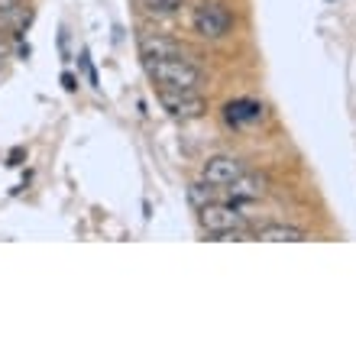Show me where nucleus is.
I'll list each match as a JSON object with an SVG mask.
<instances>
[{
    "mask_svg": "<svg viewBox=\"0 0 356 356\" xmlns=\"http://www.w3.org/2000/svg\"><path fill=\"white\" fill-rule=\"evenodd\" d=\"M143 68H146V75L159 88H201L204 85V72L188 56L143 58Z\"/></svg>",
    "mask_w": 356,
    "mask_h": 356,
    "instance_id": "1",
    "label": "nucleus"
},
{
    "mask_svg": "<svg viewBox=\"0 0 356 356\" xmlns=\"http://www.w3.org/2000/svg\"><path fill=\"white\" fill-rule=\"evenodd\" d=\"M191 29H195L201 39H227L234 33V13L224 7V3H217V0H201L195 10H191Z\"/></svg>",
    "mask_w": 356,
    "mask_h": 356,
    "instance_id": "2",
    "label": "nucleus"
},
{
    "mask_svg": "<svg viewBox=\"0 0 356 356\" xmlns=\"http://www.w3.org/2000/svg\"><path fill=\"white\" fill-rule=\"evenodd\" d=\"M197 224L207 236L230 234V230H246V214L240 211V204H227V201H204L197 207Z\"/></svg>",
    "mask_w": 356,
    "mask_h": 356,
    "instance_id": "3",
    "label": "nucleus"
},
{
    "mask_svg": "<svg viewBox=\"0 0 356 356\" xmlns=\"http://www.w3.org/2000/svg\"><path fill=\"white\" fill-rule=\"evenodd\" d=\"M159 104L162 111H169V117L181 123L201 120L207 113V101L197 94V88H159Z\"/></svg>",
    "mask_w": 356,
    "mask_h": 356,
    "instance_id": "4",
    "label": "nucleus"
},
{
    "mask_svg": "<svg viewBox=\"0 0 356 356\" xmlns=\"http://www.w3.org/2000/svg\"><path fill=\"white\" fill-rule=\"evenodd\" d=\"M246 165L240 159H234V156H211V159L204 162V169H201V181L211 188H220L224 191L227 185H234L240 175H246Z\"/></svg>",
    "mask_w": 356,
    "mask_h": 356,
    "instance_id": "5",
    "label": "nucleus"
},
{
    "mask_svg": "<svg viewBox=\"0 0 356 356\" xmlns=\"http://www.w3.org/2000/svg\"><path fill=\"white\" fill-rule=\"evenodd\" d=\"M140 56L143 58H172V56H185V49L178 46L175 39L162 36V33H146L143 29L140 33Z\"/></svg>",
    "mask_w": 356,
    "mask_h": 356,
    "instance_id": "6",
    "label": "nucleus"
},
{
    "mask_svg": "<svg viewBox=\"0 0 356 356\" xmlns=\"http://www.w3.org/2000/svg\"><path fill=\"white\" fill-rule=\"evenodd\" d=\"M224 117H227V123H230V127H246V123L263 120V104L240 97V101H230V104H227V107H224Z\"/></svg>",
    "mask_w": 356,
    "mask_h": 356,
    "instance_id": "7",
    "label": "nucleus"
},
{
    "mask_svg": "<svg viewBox=\"0 0 356 356\" xmlns=\"http://www.w3.org/2000/svg\"><path fill=\"white\" fill-rule=\"evenodd\" d=\"M256 240H269V243H305L308 234L301 227H291V224H266L256 230Z\"/></svg>",
    "mask_w": 356,
    "mask_h": 356,
    "instance_id": "8",
    "label": "nucleus"
},
{
    "mask_svg": "<svg viewBox=\"0 0 356 356\" xmlns=\"http://www.w3.org/2000/svg\"><path fill=\"white\" fill-rule=\"evenodd\" d=\"M224 191H227V195H230V197H234L236 204H240V201H259V197L266 195L263 178L250 175V172H246V175H240V178H236L234 185H227Z\"/></svg>",
    "mask_w": 356,
    "mask_h": 356,
    "instance_id": "9",
    "label": "nucleus"
},
{
    "mask_svg": "<svg viewBox=\"0 0 356 356\" xmlns=\"http://www.w3.org/2000/svg\"><path fill=\"white\" fill-rule=\"evenodd\" d=\"M185 0H143V10L146 13H156V17H169V13H178Z\"/></svg>",
    "mask_w": 356,
    "mask_h": 356,
    "instance_id": "10",
    "label": "nucleus"
},
{
    "mask_svg": "<svg viewBox=\"0 0 356 356\" xmlns=\"http://www.w3.org/2000/svg\"><path fill=\"white\" fill-rule=\"evenodd\" d=\"M62 85H65V91H75V75H68V72H65V75H62Z\"/></svg>",
    "mask_w": 356,
    "mask_h": 356,
    "instance_id": "11",
    "label": "nucleus"
},
{
    "mask_svg": "<svg viewBox=\"0 0 356 356\" xmlns=\"http://www.w3.org/2000/svg\"><path fill=\"white\" fill-rule=\"evenodd\" d=\"M0 68H3V49H0Z\"/></svg>",
    "mask_w": 356,
    "mask_h": 356,
    "instance_id": "12",
    "label": "nucleus"
},
{
    "mask_svg": "<svg viewBox=\"0 0 356 356\" xmlns=\"http://www.w3.org/2000/svg\"><path fill=\"white\" fill-rule=\"evenodd\" d=\"M19 3H23V0H19Z\"/></svg>",
    "mask_w": 356,
    "mask_h": 356,
    "instance_id": "13",
    "label": "nucleus"
}]
</instances>
